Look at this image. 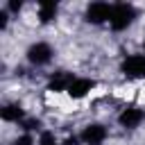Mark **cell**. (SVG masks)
<instances>
[{
    "instance_id": "obj_3",
    "label": "cell",
    "mask_w": 145,
    "mask_h": 145,
    "mask_svg": "<svg viewBox=\"0 0 145 145\" xmlns=\"http://www.w3.org/2000/svg\"><path fill=\"white\" fill-rule=\"evenodd\" d=\"M120 68L127 77H145V54H129Z\"/></svg>"
},
{
    "instance_id": "obj_11",
    "label": "cell",
    "mask_w": 145,
    "mask_h": 145,
    "mask_svg": "<svg viewBox=\"0 0 145 145\" xmlns=\"http://www.w3.org/2000/svg\"><path fill=\"white\" fill-rule=\"evenodd\" d=\"M14 145H34V138H32L29 134H25V136H18V138L14 140Z\"/></svg>"
},
{
    "instance_id": "obj_10",
    "label": "cell",
    "mask_w": 145,
    "mask_h": 145,
    "mask_svg": "<svg viewBox=\"0 0 145 145\" xmlns=\"http://www.w3.org/2000/svg\"><path fill=\"white\" fill-rule=\"evenodd\" d=\"M54 16H57V2L45 0V2L39 5V20H41V23H50Z\"/></svg>"
},
{
    "instance_id": "obj_14",
    "label": "cell",
    "mask_w": 145,
    "mask_h": 145,
    "mask_svg": "<svg viewBox=\"0 0 145 145\" xmlns=\"http://www.w3.org/2000/svg\"><path fill=\"white\" fill-rule=\"evenodd\" d=\"M9 11H20V2L11 0V2H9Z\"/></svg>"
},
{
    "instance_id": "obj_8",
    "label": "cell",
    "mask_w": 145,
    "mask_h": 145,
    "mask_svg": "<svg viewBox=\"0 0 145 145\" xmlns=\"http://www.w3.org/2000/svg\"><path fill=\"white\" fill-rule=\"evenodd\" d=\"M93 86H95L93 79H84V77H79V79H75V82L68 86V95H70V97H84Z\"/></svg>"
},
{
    "instance_id": "obj_16",
    "label": "cell",
    "mask_w": 145,
    "mask_h": 145,
    "mask_svg": "<svg viewBox=\"0 0 145 145\" xmlns=\"http://www.w3.org/2000/svg\"><path fill=\"white\" fill-rule=\"evenodd\" d=\"M143 48H145V41H143Z\"/></svg>"
},
{
    "instance_id": "obj_2",
    "label": "cell",
    "mask_w": 145,
    "mask_h": 145,
    "mask_svg": "<svg viewBox=\"0 0 145 145\" xmlns=\"http://www.w3.org/2000/svg\"><path fill=\"white\" fill-rule=\"evenodd\" d=\"M111 11H113V7L109 2H91L86 7V20L93 25H100L104 20H111Z\"/></svg>"
},
{
    "instance_id": "obj_4",
    "label": "cell",
    "mask_w": 145,
    "mask_h": 145,
    "mask_svg": "<svg viewBox=\"0 0 145 145\" xmlns=\"http://www.w3.org/2000/svg\"><path fill=\"white\" fill-rule=\"evenodd\" d=\"M27 59H29V63H34V66H43V63H48V61L52 59V48H50L48 43H34V45H29V50H27Z\"/></svg>"
},
{
    "instance_id": "obj_15",
    "label": "cell",
    "mask_w": 145,
    "mask_h": 145,
    "mask_svg": "<svg viewBox=\"0 0 145 145\" xmlns=\"http://www.w3.org/2000/svg\"><path fill=\"white\" fill-rule=\"evenodd\" d=\"M66 145H77V138H75V136H72V138H68V140H66Z\"/></svg>"
},
{
    "instance_id": "obj_7",
    "label": "cell",
    "mask_w": 145,
    "mask_h": 145,
    "mask_svg": "<svg viewBox=\"0 0 145 145\" xmlns=\"http://www.w3.org/2000/svg\"><path fill=\"white\" fill-rule=\"evenodd\" d=\"M75 82V77L70 75V72H66V70H57L52 77H50V82H48V88L50 91H68V86Z\"/></svg>"
},
{
    "instance_id": "obj_9",
    "label": "cell",
    "mask_w": 145,
    "mask_h": 145,
    "mask_svg": "<svg viewBox=\"0 0 145 145\" xmlns=\"http://www.w3.org/2000/svg\"><path fill=\"white\" fill-rule=\"evenodd\" d=\"M0 116L7 122H18V120H23V109H20V104H5L0 109Z\"/></svg>"
},
{
    "instance_id": "obj_6",
    "label": "cell",
    "mask_w": 145,
    "mask_h": 145,
    "mask_svg": "<svg viewBox=\"0 0 145 145\" xmlns=\"http://www.w3.org/2000/svg\"><path fill=\"white\" fill-rule=\"evenodd\" d=\"M104 138H106V127H102V125H88L82 131V140L86 145H102Z\"/></svg>"
},
{
    "instance_id": "obj_13",
    "label": "cell",
    "mask_w": 145,
    "mask_h": 145,
    "mask_svg": "<svg viewBox=\"0 0 145 145\" xmlns=\"http://www.w3.org/2000/svg\"><path fill=\"white\" fill-rule=\"evenodd\" d=\"M41 145H54V136L50 131H43L41 134Z\"/></svg>"
},
{
    "instance_id": "obj_5",
    "label": "cell",
    "mask_w": 145,
    "mask_h": 145,
    "mask_svg": "<svg viewBox=\"0 0 145 145\" xmlns=\"http://www.w3.org/2000/svg\"><path fill=\"white\" fill-rule=\"evenodd\" d=\"M143 118H145L143 109H138V106H129V109H125V111L118 116V122H120L122 127H127V129H134V127H138V125L143 122Z\"/></svg>"
},
{
    "instance_id": "obj_1",
    "label": "cell",
    "mask_w": 145,
    "mask_h": 145,
    "mask_svg": "<svg viewBox=\"0 0 145 145\" xmlns=\"http://www.w3.org/2000/svg\"><path fill=\"white\" fill-rule=\"evenodd\" d=\"M134 18H136V9H134L131 5H127V2H120V5L113 7L109 23H111V29L122 32V29H127V27L134 23Z\"/></svg>"
},
{
    "instance_id": "obj_12",
    "label": "cell",
    "mask_w": 145,
    "mask_h": 145,
    "mask_svg": "<svg viewBox=\"0 0 145 145\" xmlns=\"http://www.w3.org/2000/svg\"><path fill=\"white\" fill-rule=\"evenodd\" d=\"M39 127H41V122H39V120H34V118H29V120H25V122H23V129H27V131L39 129Z\"/></svg>"
}]
</instances>
